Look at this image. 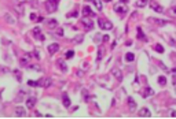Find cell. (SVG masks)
I'll return each instance as SVG.
<instances>
[{
	"label": "cell",
	"instance_id": "1",
	"mask_svg": "<svg viewBox=\"0 0 176 119\" xmlns=\"http://www.w3.org/2000/svg\"><path fill=\"white\" fill-rule=\"evenodd\" d=\"M98 25H99V27L102 30H112L113 29V23L110 21H107L106 18H99L98 19Z\"/></svg>",
	"mask_w": 176,
	"mask_h": 119
},
{
	"label": "cell",
	"instance_id": "2",
	"mask_svg": "<svg viewBox=\"0 0 176 119\" xmlns=\"http://www.w3.org/2000/svg\"><path fill=\"white\" fill-rule=\"evenodd\" d=\"M147 22L151 23V25H156V26H158V27H163V26H165V25H168V21L161 19V18H156V17L147 18Z\"/></svg>",
	"mask_w": 176,
	"mask_h": 119
},
{
	"label": "cell",
	"instance_id": "3",
	"mask_svg": "<svg viewBox=\"0 0 176 119\" xmlns=\"http://www.w3.org/2000/svg\"><path fill=\"white\" fill-rule=\"evenodd\" d=\"M59 0H47L45 1V10H47V13H54L55 10H57V4H58Z\"/></svg>",
	"mask_w": 176,
	"mask_h": 119
},
{
	"label": "cell",
	"instance_id": "4",
	"mask_svg": "<svg viewBox=\"0 0 176 119\" xmlns=\"http://www.w3.org/2000/svg\"><path fill=\"white\" fill-rule=\"evenodd\" d=\"M149 6H150V8L153 10V11H156V13H160V14L164 13V7L161 4H158L157 1H154V0H150Z\"/></svg>",
	"mask_w": 176,
	"mask_h": 119
},
{
	"label": "cell",
	"instance_id": "5",
	"mask_svg": "<svg viewBox=\"0 0 176 119\" xmlns=\"http://www.w3.org/2000/svg\"><path fill=\"white\" fill-rule=\"evenodd\" d=\"M30 53H25L21 59H19V64L22 67H28L29 64H30Z\"/></svg>",
	"mask_w": 176,
	"mask_h": 119
},
{
	"label": "cell",
	"instance_id": "6",
	"mask_svg": "<svg viewBox=\"0 0 176 119\" xmlns=\"http://www.w3.org/2000/svg\"><path fill=\"white\" fill-rule=\"evenodd\" d=\"M32 34H33V37H35V38L40 40V41H44V40H45L44 34L41 33V29H40V27H35V29L32 30Z\"/></svg>",
	"mask_w": 176,
	"mask_h": 119
},
{
	"label": "cell",
	"instance_id": "7",
	"mask_svg": "<svg viewBox=\"0 0 176 119\" xmlns=\"http://www.w3.org/2000/svg\"><path fill=\"white\" fill-rule=\"evenodd\" d=\"M138 116H140V118H150V116H151V112H150V110L147 108V107H143V108H140L139 110Z\"/></svg>",
	"mask_w": 176,
	"mask_h": 119
},
{
	"label": "cell",
	"instance_id": "8",
	"mask_svg": "<svg viewBox=\"0 0 176 119\" xmlns=\"http://www.w3.org/2000/svg\"><path fill=\"white\" fill-rule=\"evenodd\" d=\"M55 64H57V67H58L61 71H63V73H66V71H68V66H66V62H65L63 59H57Z\"/></svg>",
	"mask_w": 176,
	"mask_h": 119
},
{
	"label": "cell",
	"instance_id": "9",
	"mask_svg": "<svg viewBox=\"0 0 176 119\" xmlns=\"http://www.w3.org/2000/svg\"><path fill=\"white\" fill-rule=\"evenodd\" d=\"M114 11L120 15H124V14L128 13V8H127L125 6H121V4H116L114 6Z\"/></svg>",
	"mask_w": 176,
	"mask_h": 119
},
{
	"label": "cell",
	"instance_id": "10",
	"mask_svg": "<svg viewBox=\"0 0 176 119\" xmlns=\"http://www.w3.org/2000/svg\"><path fill=\"white\" fill-rule=\"evenodd\" d=\"M83 17H86V18L95 17V14L92 13V10H91L90 6H84V8H83Z\"/></svg>",
	"mask_w": 176,
	"mask_h": 119
},
{
	"label": "cell",
	"instance_id": "11",
	"mask_svg": "<svg viewBox=\"0 0 176 119\" xmlns=\"http://www.w3.org/2000/svg\"><path fill=\"white\" fill-rule=\"evenodd\" d=\"M48 53H50V55H54L55 52H58L59 51V44L58 43H54V44H51V45H48Z\"/></svg>",
	"mask_w": 176,
	"mask_h": 119
},
{
	"label": "cell",
	"instance_id": "12",
	"mask_svg": "<svg viewBox=\"0 0 176 119\" xmlns=\"http://www.w3.org/2000/svg\"><path fill=\"white\" fill-rule=\"evenodd\" d=\"M140 94H142V97H149V96H153L154 94V90L151 88H149V86H146L145 89H143V90H142V93H140Z\"/></svg>",
	"mask_w": 176,
	"mask_h": 119
},
{
	"label": "cell",
	"instance_id": "13",
	"mask_svg": "<svg viewBox=\"0 0 176 119\" xmlns=\"http://www.w3.org/2000/svg\"><path fill=\"white\" fill-rule=\"evenodd\" d=\"M51 85H52V82H51L50 78L40 79V81H39V86H41V88H48V86H51Z\"/></svg>",
	"mask_w": 176,
	"mask_h": 119
},
{
	"label": "cell",
	"instance_id": "14",
	"mask_svg": "<svg viewBox=\"0 0 176 119\" xmlns=\"http://www.w3.org/2000/svg\"><path fill=\"white\" fill-rule=\"evenodd\" d=\"M81 22L84 23V26H86L88 30H91V29L94 27V23H92V21H91L90 18H86V17H84V18L81 19Z\"/></svg>",
	"mask_w": 176,
	"mask_h": 119
},
{
	"label": "cell",
	"instance_id": "15",
	"mask_svg": "<svg viewBox=\"0 0 176 119\" xmlns=\"http://www.w3.org/2000/svg\"><path fill=\"white\" fill-rule=\"evenodd\" d=\"M112 74L116 77V78L118 79V81H122V73L120 69H117V67H114L113 70H112Z\"/></svg>",
	"mask_w": 176,
	"mask_h": 119
},
{
	"label": "cell",
	"instance_id": "16",
	"mask_svg": "<svg viewBox=\"0 0 176 119\" xmlns=\"http://www.w3.org/2000/svg\"><path fill=\"white\" fill-rule=\"evenodd\" d=\"M127 103H128V108H129L131 111L136 110V102L132 99V97H128V99H127Z\"/></svg>",
	"mask_w": 176,
	"mask_h": 119
},
{
	"label": "cell",
	"instance_id": "17",
	"mask_svg": "<svg viewBox=\"0 0 176 119\" xmlns=\"http://www.w3.org/2000/svg\"><path fill=\"white\" fill-rule=\"evenodd\" d=\"M35 104H36V99H35V97H29V99L26 100V107L29 108V110H33Z\"/></svg>",
	"mask_w": 176,
	"mask_h": 119
},
{
	"label": "cell",
	"instance_id": "18",
	"mask_svg": "<svg viewBox=\"0 0 176 119\" xmlns=\"http://www.w3.org/2000/svg\"><path fill=\"white\" fill-rule=\"evenodd\" d=\"M62 102H63V106L66 107V108L70 107V99H69V96L66 94V93H63L62 94Z\"/></svg>",
	"mask_w": 176,
	"mask_h": 119
},
{
	"label": "cell",
	"instance_id": "19",
	"mask_svg": "<svg viewBox=\"0 0 176 119\" xmlns=\"http://www.w3.org/2000/svg\"><path fill=\"white\" fill-rule=\"evenodd\" d=\"M136 32H138V38L139 40H142V41H147V38H146V36H145V33L142 32V27H138L136 29Z\"/></svg>",
	"mask_w": 176,
	"mask_h": 119
},
{
	"label": "cell",
	"instance_id": "20",
	"mask_svg": "<svg viewBox=\"0 0 176 119\" xmlns=\"http://www.w3.org/2000/svg\"><path fill=\"white\" fill-rule=\"evenodd\" d=\"M153 49L156 51V52H158V53H164V52H165V49H164V47L161 44H154Z\"/></svg>",
	"mask_w": 176,
	"mask_h": 119
},
{
	"label": "cell",
	"instance_id": "21",
	"mask_svg": "<svg viewBox=\"0 0 176 119\" xmlns=\"http://www.w3.org/2000/svg\"><path fill=\"white\" fill-rule=\"evenodd\" d=\"M134 60H135V55L132 52H127L125 53V62L131 63V62H134Z\"/></svg>",
	"mask_w": 176,
	"mask_h": 119
},
{
	"label": "cell",
	"instance_id": "22",
	"mask_svg": "<svg viewBox=\"0 0 176 119\" xmlns=\"http://www.w3.org/2000/svg\"><path fill=\"white\" fill-rule=\"evenodd\" d=\"M157 82H158L160 86H165V85H167V78H165L164 75H160V77L157 78Z\"/></svg>",
	"mask_w": 176,
	"mask_h": 119
},
{
	"label": "cell",
	"instance_id": "23",
	"mask_svg": "<svg viewBox=\"0 0 176 119\" xmlns=\"http://www.w3.org/2000/svg\"><path fill=\"white\" fill-rule=\"evenodd\" d=\"M15 114L18 115V116H25V115H26V111L23 110L22 107H17V108H15Z\"/></svg>",
	"mask_w": 176,
	"mask_h": 119
},
{
	"label": "cell",
	"instance_id": "24",
	"mask_svg": "<svg viewBox=\"0 0 176 119\" xmlns=\"http://www.w3.org/2000/svg\"><path fill=\"white\" fill-rule=\"evenodd\" d=\"M29 69H30V70H36V71H41V66L40 64H37V63H30V64H29Z\"/></svg>",
	"mask_w": 176,
	"mask_h": 119
},
{
	"label": "cell",
	"instance_id": "25",
	"mask_svg": "<svg viewBox=\"0 0 176 119\" xmlns=\"http://www.w3.org/2000/svg\"><path fill=\"white\" fill-rule=\"evenodd\" d=\"M168 15L169 17H176V6H172L171 8L168 10Z\"/></svg>",
	"mask_w": 176,
	"mask_h": 119
},
{
	"label": "cell",
	"instance_id": "26",
	"mask_svg": "<svg viewBox=\"0 0 176 119\" xmlns=\"http://www.w3.org/2000/svg\"><path fill=\"white\" fill-rule=\"evenodd\" d=\"M15 10L18 11L21 15H23V13H25V8H23V4H18V6H15Z\"/></svg>",
	"mask_w": 176,
	"mask_h": 119
},
{
	"label": "cell",
	"instance_id": "27",
	"mask_svg": "<svg viewBox=\"0 0 176 119\" xmlns=\"http://www.w3.org/2000/svg\"><path fill=\"white\" fill-rule=\"evenodd\" d=\"M14 75H15V78L18 79V81H22V74H21L19 70H14Z\"/></svg>",
	"mask_w": 176,
	"mask_h": 119
},
{
	"label": "cell",
	"instance_id": "28",
	"mask_svg": "<svg viewBox=\"0 0 176 119\" xmlns=\"http://www.w3.org/2000/svg\"><path fill=\"white\" fill-rule=\"evenodd\" d=\"M28 85H29V86H33V88H36V86H39V81L29 79V81H28Z\"/></svg>",
	"mask_w": 176,
	"mask_h": 119
},
{
	"label": "cell",
	"instance_id": "29",
	"mask_svg": "<svg viewBox=\"0 0 176 119\" xmlns=\"http://www.w3.org/2000/svg\"><path fill=\"white\" fill-rule=\"evenodd\" d=\"M92 1H94L95 7H96V8L100 11V10H102V1H100V0H92Z\"/></svg>",
	"mask_w": 176,
	"mask_h": 119
},
{
	"label": "cell",
	"instance_id": "30",
	"mask_svg": "<svg viewBox=\"0 0 176 119\" xmlns=\"http://www.w3.org/2000/svg\"><path fill=\"white\" fill-rule=\"evenodd\" d=\"M146 3H147V0H138L136 1V7H145Z\"/></svg>",
	"mask_w": 176,
	"mask_h": 119
},
{
	"label": "cell",
	"instance_id": "31",
	"mask_svg": "<svg viewBox=\"0 0 176 119\" xmlns=\"http://www.w3.org/2000/svg\"><path fill=\"white\" fill-rule=\"evenodd\" d=\"M6 21H7L8 23H14V22H15V19H14V18H11V15H10V14H6Z\"/></svg>",
	"mask_w": 176,
	"mask_h": 119
},
{
	"label": "cell",
	"instance_id": "32",
	"mask_svg": "<svg viewBox=\"0 0 176 119\" xmlns=\"http://www.w3.org/2000/svg\"><path fill=\"white\" fill-rule=\"evenodd\" d=\"M57 21H55V19H50V21H48V26L50 27H54V26H57Z\"/></svg>",
	"mask_w": 176,
	"mask_h": 119
},
{
	"label": "cell",
	"instance_id": "33",
	"mask_svg": "<svg viewBox=\"0 0 176 119\" xmlns=\"http://www.w3.org/2000/svg\"><path fill=\"white\" fill-rule=\"evenodd\" d=\"M37 19H39V15L35 13H32L30 14V21H37Z\"/></svg>",
	"mask_w": 176,
	"mask_h": 119
},
{
	"label": "cell",
	"instance_id": "34",
	"mask_svg": "<svg viewBox=\"0 0 176 119\" xmlns=\"http://www.w3.org/2000/svg\"><path fill=\"white\" fill-rule=\"evenodd\" d=\"M73 55H74V52H73V51H69V52H66V59H70V57H73Z\"/></svg>",
	"mask_w": 176,
	"mask_h": 119
},
{
	"label": "cell",
	"instance_id": "35",
	"mask_svg": "<svg viewBox=\"0 0 176 119\" xmlns=\"http://www.w3.org/2000/svg\"><path fill=\"white\" fill-rule=\"evenodd\" d=\"M102 56H103V49H100L99 52H98V60H100V59H102Z\"/></svg>",
	"mask_w": 176,
	"mask_h": 119
},
{
	"label": "cell",
	"instance_id": "36",
	"mask_svg": "<svg viewBox=\"0 0 176 119\" xmlns=\"http://www.w3.org/2000/svg\"><path fill=\"white\" fill-rule=\"evenodd\" d=\"M76 15H77V11H72L70 14H68L69 18H73V17H76Z\"/></svg>",
	"mask_w": 176,
	"mask_h": 119
},
{
	"label": "cell",
	"instance_id": "37",
	"mask_svg": "<svg viewBox=\"0 0 176 119\" xmlns=\"http://www.w3.org/2000/svg\"><path fill=\"white\" fill-rule=\"evenodd\" d=\"M172 84H173V86L176 89V74H173V77H172Z\"/></svg>",
	"mask_w": 176,
	"mask_h": 119
},
{
	"label": "cell",
	"instance_id": "38",
	"mask_svg": "<svg viewBox=\"0 0 176 119\" xmlns=\"http://www.w3.org/2000/svg\"><path fill=\"white\" fill-rule=\"evenodd\" d=\"M109 38H110L109 36H103V41H105V43H107V41H109Z\"/></svg>",
	"mask_w": 176,
	"mask_h": 119
},
{
	"label": "cell",
	"instance_id": "39",
	"mask_svg": "<svg viewBox=\"0 0 176 119\" xmlns=\"http://www.w3.org/2000/svg\"><path fill=\"white\" fill-rule=\"evenodd\" d=\"M172 118H176V111H172V115H171Z\"/></svg>",
	"mask_w": 176,
	"mask_h": 119
},
{
	"label": "cell",
	"instance_id": "40",
	"mask_svg": "<svg viewBox=\"0 0 176 119\" xmlns=\"http://www.w3.org/2000/svg\"><path fill=\"white\" fill-rule=\"evenodd\" d=\"M120 1H121V3H128L129 0H120Z\"/></svg>",
	"mask_w": 176,
	"mask_h": 119
},
{
	"label": "cell",
	"instance_id": "41",
	"mask_svg": "<svg viewBox=\"0 0 176 119\" xmlns=\"http://www.w3.org/2000/svg\"><path fill=\"white\" fill-rule=\"evenodd\" d=\"M172 73H173V74H176V67H175V69H172Z\"/></svg>",
	"mask_w": 176,
	"mask_h": 119
},
{
	"label": "cell",
	"instance_id": "42",
	"mask_svg": "<svg viewBox=\"0 0 176 119\" xmlns=\"http://www.w3.org/2000/svg\"><path fill=\"white\" fill-rule=\"evenodd\" d=\"M105 1H112V0H105Z\"/></svg>",
	"mask_w": 176,
	"mask_h": 119
},
{
	"label": "cell",
	"instance_id": "43",
	"mask_svg": "<svg viewBox=\"0 0 176 119\" xmlns=\"http://www.w3.org/2000/svg\"><path fill=\"white\" fill-rule=\"evenodd\" d=\"M87 1H92V0H87Z\"/></svg>",
	"mask_w": 176,
	"mask_h": 119
},
{
	"label": "cell",
	"instance_id": "44",
	"mask_svg": "<svg viewBox=\"0 0 176 119\" xmlns=\"http://www.w3.org/2000/svg\"><path fill=\"white\" fill-rule=\"evenodd\" d=\"M21 1H25V0H21Z\"/></svg>",
	"mask_w": 176,
	"mask_h": 119
}]
</instances>
